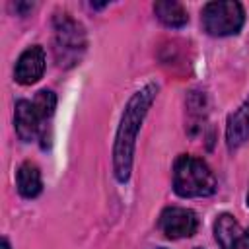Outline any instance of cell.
<instances>
[{"label":"cell","instance_id":"9a60e30c","mask_svg":"<svg viewBox=\"0 0 249 249\" xmlns=\"http://www.w3.org/2000/svg\"><path fill=\"white\" fill-rule=\"evenodd\" d=\"M2 249H10V241H8L6 237L2 239Z\"/></svg>","mask_w":249,"mask_h":249},{"label":"cell","instance_id":"52a82bcc","mask_svg":"<svg viewBox=\"0 0 249 249\" xmlns=\"http://www.w3.org/2000/svg\"><path fill=\"white\" fill-rule=\"evenodd\" d=\"M247 140H249V95L233 113H230L226 123V144L230 152L237 150Z\"/></svg>","mask_w":249,"mask_h":249},{"label":"cell","instance_id":"277c9868","mask_svg":"<svg viewBox=\"0 0 249 249\" xmlns=\"http://www.w3.org/2000/svg\"><path fill=\"white\" fill-rule=\"evenodd\" d=\"M245 21V12L239 2L233 0H220L208 2L202 8L200 23L202 29L212 37H228L239 33Z\"/></svg>","mask_w":249,"mask_h":249},{"label":"cell","instance_id":"7a4b0ae2","mask_svg":"<svg viewBox=\"0 0 249 249\" xmlns=\"http://www.w3.org/2000/svg\"><path fill=\"white\" fill-rule=\"evenodd\" d=\"M173 191L183 198L210 196L216 191V177L200 158L179 156L173 165Z\"/></svg>","mask_w":249,"mask_h":249},{"label":"cell","instance_id":"e0dca14e","mask_svg":"<svg viewBox=\"0 0 249 249\" xmlns=\"http://www.w3.org/2000/svg\"><path fill=\"white\" fill-rule=\"evenodd\" d=\"M160 249H163V247H160Z\"/></svg>","mask_w":249,"mask_h":249},{"label":"cell","instance_id":"ba28073f","mask_svg":"<svg viewBox=\"0 0 249 249\" xmlns=\"http://www.w3.org/2000/svg\"><path fill=\"white\" fill-rule=\"evenodd\" d=\"M14 126H16V134L19 136V140L23 142H31L37 138L39 130H41V119L33 107L31 101L19 99L16 103V111H14Z\"/></svg>","mask_w":249,"mask_h":249},{"label":"cell","instance_id":"3957f363","mask_svg":"<svg viewBox=\"0 0 249 249\" xmlns=\"http://www.w3.org/2000/svg\"><path fill=\"white\" fill-rule=\"evenodd\" d=\"M53 29H54V58L60 68H70L78 64L86 51V31L82 23H78L70 14L62 12L53 18Z\"/></svg>","mask_w":249,"mask_h":249},{"label":"cell","instance_id":"7c38bea8","mask_svg":"<svg viewBox=\"0 0 249 249\" xmlns=\"http://www.w3.org/2000/svg\"><path fill=\"white\" fill-rule=\"evenodd\" d=\"M31 103H33L41 123H45V121H49L53 117V113L56 109V95L51 89H41V91H37V95H35V99Z\"/></svg>","mask_w":249,"mask_h":249},{"label":"cell","instance_id":"8992f818","mask_svg":"<svg viewBox=\"0 0 249 249\" xmlns=\"http://www.w3.org/2000/svg\"><path fill=\"white\" fill-rule=\"evenodd\" d=\"M45 51L41 45H33V47H27L18 62H16V70H14V78L18 84L21 86H31L35 82L41 80L43 72H45Z\"/></svg>","mask_w":249,"mask_h":249},{"label":"cell","instance_id":"4fadbf2b","mask_svg":"<svg viewBox=\"0 0 249 249\" xmlns=\"http://www.w3.org/2000/svg\"><path fill=\"white\" fill-rule=\"evenodd\" d=\"M14 8H16V10H19L21 14H25L27 10H33V4H29V2H18Z\"/></svg>","mask_w":249,"mask_h":249},{"label":"cell","instance_id":"9c48e42d","mask_svg":"<svg viewBox=\"0 0 249 249\" xmlns=\"http://www.w3.org/2000/svg\"><path fill=\"white\" fill-rule=\"evenodd\" d=\"M243 237V230L239 222L231 214H220L214 222V239L220 249H237Z\"/></svg>","mask_w":249,"mask_h":249},{"label":"cell","instance_id":"8fae6325","mask_svg":"<svg viewBox=\"0 0 249 249\" xmlns=\"http://www.w3.org/2000/svg\"><path fill=\"white\" fill-rule=\"evenodd\" d=\"M154 14L165 27H183L189 21L187 10L175 0H158L154 4Z\"/></svg>","mask_w":249,"mask_h":249},{"label":"cell","instance_id":"30bf717a","mask_svg":"<svg viewBox=\"0 0 249 249\" xmlns=\"http://www.w3.org/2000/svg\"><path fill=\"white\" fill-rule=\"evenodd\" d=\"M16 187L23 198H35L43 189L41 169L33 161H23L16 173Z\"/></svg>","mask_w":249,"mask_h":249},{"label":"cell","instance_id":"5b68a950","mask_svg":"<svg viewBox=\"0 0 249 249\" xmlns=\"http://www.w3.org/2000/svg\"><path fill=\"white\" fill-rule=\"evenodd\" d=\"M198 228V218L193 210L181 206H169L160 214V230L169 239L191 237Z\"/></svg>","mask_w":249,"mask_h":249},{"label":"cell","instance_id":"5bb4252c","mask_svg":"<svg viewBox=\"0 0 249 249\" xmlns=\"http://www.w3.org/2000/svg\"><path fill=\"white\" fill-rule=\"evenodd\" d=\"M237 249H249V230L247 231H243V237H241V241H239V247Z\"/></svg>","mask_w":249,"mask_h":249},{"label":"cell","instance_id":"2e32d148","mask_svg":"<svg viewBox=\"0 0 249 249\" xmlns=\"http://www.w3.org/2000/svg\"><path fill=\"white\" fill-rule=\"evenodd\" d=\"M247 206H249V193H247Z\"/></svg>","mask_w":249,"mask_h":249},{"label":"cell","instance_id":"6da1fadb","mask_svg":"<svg viewBox=\"0 0 249 249\" xmlns=\"http://www.w3.org/2000/svg\"><path fill=\"white\" fill-rule=\"evenodd\" d=\"M156 95H158V86L150 82L130 95V99L126 101L121 113V121H119V126L115 132V144H113V175L119 183H126L130 179L136 138Z\"/></svg>","mask_w":249,"mask_h":249}]
</instances>
